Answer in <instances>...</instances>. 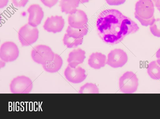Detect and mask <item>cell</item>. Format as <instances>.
Here are the masks:
<instances>
[{
  "instance_id": "cell-1",
  "label": "cell",
  "mask_w": 160,
  "mask_h": 119,
  "mask_svg": "<svg viewBox=\"0 0 160 119\" xmlns=\"http://www.w3.org/2000/svg\"><path fill=\"white\" fill-rule=\"evenodd\" d=\"M96 26L100 38L110 45L120 43L126 35L135 33L139 29L134 21L115 9L102 11L98 17Z\"/></svg>"
},
{
  "instance_id": "cell-2",
  "label": "cell",
  "mask_w": 160,
  "mask_h": 119,
  "mask_svg": "<svg viewBox=\"0 0 160 119\" xmlns=\"http://www.w3.org/2000/svg\"><path fill=\"white\" fill-rule=\"evenodd\" d=\"M55 53L49 46L44 45H37L32 49L31 57L35 62L43 65L52 60Z\"/></svg>"
},
{
  "instance_id": "cell-3",
  "label": "cell",
  "mask_w": 160,
  "mask_h": 119,
  "mask_svg": "<svg viewBox=\"0 0 160 119\" xmlns=\"http://www.w3.org/2000/svg\"><path fill=\"white\" fill-rule=\"evenodd\" d=\"M119 84L121 91L125 94H132L137 89L138 79L132 72L127 71L120 78Z\"/></svg>"
},
{
  "instance_id": "cell-4",
  "label": "cell",
  "mask_w": 160,
  "mask_h": 119,
  "mask_svg": "<svg viewBox=\"0 0 160 119\" xmlns=\"http://www.w3.org/2000/svg\"><path fill=\"white\" fill-rule=\"evenodd\" d=\"M9 87L12 93L28 94L32 89L33 84L28 77L20 76L14 78L11 81Z\"/></svg>"
},
{
  "instance_id": "cell-5",
  "label": "cell",
  "mask_w": 160,
  "mask_h": 119,
  "mask_svg": "<svg viewBox=\"0 0 160 119\" xmlns=\"http://www.w3.org/2000/svg\"><path fill=\"white\" fill-rule=\"evenodd\" d=\"M38 34L37 27H33L28 23L19 30L18 39L22 46H28L36 42L38 38Z\"/></svg>"
},
{
  "instance_id": "cell-6",
  "label": "cell",
  "mask_w": 160,
  "mask_h": 119,
  "mask_svg": "<svg viewBox=\"0 0 160 119\" xmlns=\"http://www.w3.org/2000/svg\"><path fill=\"white\" fill-rule=\"evenodd\" d=\"M19 55V50L16 44L10 41L6 42L1 45L0 57L5 62H10L16 60Z\"/></svg>"
},
{
  "instance_id": "cell-7",
  "label": "cell",
  "mask_w": 160,
  "mask_h": 119,
  "mask_svg": "<svg viewBox=\"0 0 160 119\" xmlns=\"http://www.w3.org/2000/svg\"><path fill=\"white\" fill-rule=\"evenodd\" d=\"M154 6L151 0H139L135 5V12L140 17L149 19L154 16Z\"/></svg>"
},
{
  "instance_id": "cell-8",
  "label": "cell",
  "mask_w": 160,
  "mask_h": 119,
  "mask_svg": "<svg viewBox=\"0 0 160 119\" xmlns=\"http://www.w3.org/2000/svg\"><path fill=\"white\" fill-rule=\"evenodd\" d=\"M128 57L123 50L117 48L111 50L108 54L106 64L113 68L121 67L127 62Z\"/></svg>"
},
{
  "instance_id": "cell-9",
  "label": "cell",
  "mask_w": 160,
  "mask_h": 119,
  "mask_svg": "<svg viewBox=\"0 0 160 119\" xmlns=\"http://www.w3.org/2000/svg\"><path fill=\"white\" fill-rule=\"evenodd\" d=\"M85 71L81 67L72 66L68 65L65 70L64 75L66 79L73 83H78L83 81L86 78Z\"/></svg>"
},
{
  "instance_id": "cell-10",
  "label": "cell",
  "mask_w": 160,
  "mask_h": 119,
  "mask_svg": "<svg viewBox=\"0 0 160 119\" xmlns=\"http://www.w3.org/2000/svg\"><path fill=\"white\" fill-rule=\"evenodd\" d=\"M68 22L71 27L76 28H81L87 26L88 18L84 11L77 9L69 14Z\"/></svg>"
},
{
  "instance_id": "cell-11",
  "label": "cell",
  "mask_w": 160,
  "mask_h": 119,
  "mask_svg": "<svg viewBox=\"0 0 160 119\" xmlns=\"http://www.w3.org/2000/svg\"><path fill=\"white\" fill-rule=\"evenodd\" d=\"M64 24V20L62 16L57 15L51 16L47 18L43 27L48 32L55 33L62 30Z\"/></svg>"
},
{
  "instance_id": "cell-12",
  "label": "cell",
  "mask_w": 160,
  "mask_h": 119,
  "mask_svg": "<svg viewBox=\"0 0 160 119\" xmlns=\"http://www.w3.org/2000/svg\"><path fill=\"white\" fill-rule=\"evenodd\" d=\"M27 11L29 13L28 23L37 27L40 24L44 16L42 8L38 4H32L28 8Z\"/></svg>"
},
{
  "instance_id": "cell-13",
  "label": "cell",
  "mask_w": 160,
  "mask_h": 119,
  "mask_svg": "<svg viewBox=\"0 0 160 119\" xmlns=\"http://www.w3.org/2000/svg\"><path fill=\"white\" fill-rule=\"evenodd\" d=\"M85 52L81 48L75 49L68 55L67 61L68 65L72 66H76L82 63L85 58Z\"/></svg>"
},
{
  "instance_id": "cell-14",
  "label": "cell",
  "mask_w": 160,
  "mask_h": 119,
  "mask_svg": "<svg viewBox=\"0 0 160 119\" xmlns=\"http://www.w3.org/2000/svg\"><path fill=\"white\" fill-rule=\"evenodd\" d=\"M106 56L101 53H92L89 56L88 64L90 66L96 69L104 67L106 64Z\"/></svg>"
},
{
  "instance_id": "cell-15",
  "label": "cell",
  "mask_w": 160,
  "mask_h": 119,
  "mask_svg": "<svg viewBox=\"0 0 160 119\" xmlns=\"http://www.w3.org/2000/svg\"><path fill=\"white\" fill-rule=\"evenodd\" d=\"M63 64L62 57L57 54L55 53L53 59L42 65L44 70L49 73H55L60 70Z\"/></svg>"
},
{
  "instance_id": "cell-16",
  "label": "cell",
  "mask_w": 160,
  "mask_h": 119,
  "mask_svg": "<svg viewBox=\"0 0 160 119\" xmlns=\"http://www.w3.org/2000/svg\"><path fill=\"white\" fill-rule=\"evenodd\" d=\"M80 3V0H61L59 6L62 12L69 14L77 9Z\"/></svg>"
},
{
  "instance_id": "cell-17",
  "label": "cell",
  "mask_w": 160,
  "mask_h": 119,
  "mask_svg": "<svg viewBox=\"0 0 160 119\" xmlns=\"http://www.w3.org/2000/svg\"><path fill=\"white\" fill-rule=\"evenodd\" d=\"M147 71L148 75L152 79H160V65L156 60L152 61L148 64Z\"/></svg>"
},
{
  "instance_id": "cell-18",
  "label": "cell",
  "mask_w": 160,
  "mask_h": 119,
  "mask_svg": "<svg viewBox=\"0 0 160 119\" xmlns=\"http://www.w3.org/2000/svg\"><path fill=\"white\" fill-rule=\"evenodd\" d=\"M88 31V26L81 28H76L69 25L66 30L67 34L69 36L77 39L83 38Z\"/></svg>"
},
{
  "instance_id": "cell-19",
  "label": "cell",
  "mask_w": 160,
  "mask_h": 119,
  "mask_svg": "<svg viewBox=\"0 0 160 119\" xmlns=\"http://www.w3.org/2000/svg\"><path fill=\"white\" fill-rule=\"evenodd\" d=\"M83 38L77 39L65 34L63 39L64 45L69 48H75L81 45L83 42Z\"/></svg>"
},
{
  "instance_id": "cell-20",
  "label": "cell",
  "mask_w": 160,
  "mask_h": 119,
  "mask_svg": "<svg viewBox=\"0 0 160 119\" xmlns=\"http://www.w3.org/2000/svg\"><path fill=\"white\" fill-rule=\"evenodd\" d=\"M79 92L80 94H98L99 89L95 84L87 83L80 88Z\"/></svg>"
},
{
  "instance_id": "cell-21",
  "label": "cell",
  "mask_w": 160,
  "mask_h": 119,
  "mask_svg": "<svg viewBox=\"0 0 160 119\" xmlns=\"http://www.w3.org/2000/svg\"><path fill=\"white\" fill-rule=\"evenodd\" d=\"M150 30L154 36L160 37V18L155 19L152 24L150 26Z\"/></svg>"
},
{
  "instance_id": "cell-22",
  "label": "cell",
  "mask_w": 160,
  "mask_h": 119,
  "mask_svg": "<svg viewBox=\"0 0 160 119\" xmlns=\"http://www.w3.org/2000/svg\"><path fill=\"white\" fill-rule=\"evenodd\" d=\"M134 16L135 18L139 21L142 25L145 26L151 25L153 23L155 20L154 16L149 19L142 18L135 13Z\"/></svg>"
},
{
  "instance_id": "cell-23",
  "label": "cell",
  "mask_w": 160,
  "mask_h": 119,
  "mask_svg": "<svg viewBox=\"0 0 160 119\" xmlns=\"http://www.w3.org/2000/svg\"><path fill=\"white\" fill-rule=\"evenodd\" d=\"M28 0H12V3L16 7H24Z\"/></svg>"
},
{
  "instance_id": "cell-24",
  "label": "cell",
  "mask_w": 160,
  "mask_h": 119,
  "mask_svg": "<svg viewBox=\"0 0 160 119\" xmlns=\"http://www.w3.org/2000/svg\"><path fill=\"white\" fill-rule=\"evenodd\" d=\"M40 1L45 6L51 8L57 3L58 0H40Z\"/></svg>"
},
{
  "instance_id": "cell-25",
  "label": "cell",
  "mask_w": 160,
  "mask_h": 119,
  "mask_svg": "<svg viewBox=\"0 0 160 119\" xmlns=\"http://www.w3.org/2000/svg\"><path fill=\"white\" fill-rule=\"evenodd\" d=\"M126 0H105L110 5L118 6L124 3Z\"/></svg>"
},
{
  "instance_id": "cell-26",
  "label": "cell",
  "mask_w": 160,
  "mask_h": 119,
  "mask_svg": "<svg viewBox=\"0 0 160 119\" xmlns=\"http://www.w3.org/2000/svg\"><path fill=\"white\" fill-rule=\"evenodd\" d=\"M8 0H0V7L3 8L8 4Z\"/></svg>"
},
{
  "instance_id": "cell-27",
  "label": "cell",
  "mask_w": 160,
  "mask_h": 119,
  "mask_svg": "<svg viewBox=\"0 0 160 119\" xmlns=\"http://www.w3.org/2000/svg\"><path fill=\"white\" fill-rule=\"evenodd\" d=\"M156 56L157 59L156 61L160 65V48L157 51L156 54Z\"/></svg>"
},
{
  "instance_id": "cell-28",
  "label": "cell",
  "mask_w": 160,
  "mask_h": 119,
  "mask_svg": "<svg viewBox=\"0 0 160 119\" xmlns=\"http://www.w3.org/2000/svg\"><path fill=\"white\" fill-rule=\"evenodd\" d=\"M157 8L160 7V0H151Z\"/></svg>"
},
{
  "instance_id": "cell-29",
  "label": "cell",
  "mask_w": 160,
  "mask_h": 119,
  "mask_svg": "<svg viewBox=\"0 0 160 119\" xmlns=\"http://www.w3.org/2000/svg\"><path fill=\"white\" fill-rule=\"evenodd\" d=\"M80 3H85L88 2L90 0H80Z\"/></svg>"
},
{
  "instance_id": "cell-30",
  "label": "cell",
  "mask_w": 160,
  "mask_h": 119,
  "mask_svg": "<svg viewBox=\"0 0 160 119\" xmlns=\"http://www.w3.org/2000/svg\"><path fill=\"white\" fill-rule=\"evenodd\" d=\"M157 9L160 12V7L157 8Z\"/></svg>"
}]
</instances>
